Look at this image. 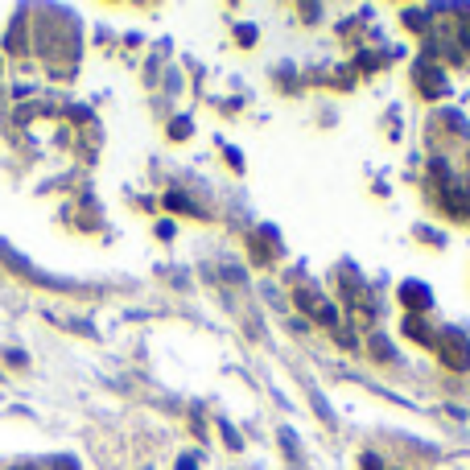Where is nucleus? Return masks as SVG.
Here are the masks:
<instances>
[{
  "mask_svg": "<svg viewBox=\"0 0 470 470\" xmlns=\"http://www.w3.org/2000/svg\"><path fill=\"white\" fill-rule=\"evenodd\" d=\"M400 301H405L409 310H429V306H434V297H429V289H425L421 281H405V285H400Z\"/></svg>",
  "mask_w": 470,
  "mask_h": 470,
  "instance_id": "f03ea898",
  "label": "nucleus"
},
{
  "mask_svg": "<svg viewBox=\"0 0 470 470\" xmlns=\"http://www.w3.org/2000/svg\"><path fill=\"white\" fill-rule=\"evenodd\" d=\"M310 400H314V405H318V413H322V421H326V425H334V409H330V405H326V396H322V392H318V388H310Z\"/></svg>",
  "mask_w": 470,
  "mask_h": 470,
  "instance_id": "39448f33",
  "label": "nucleus"
},
{
  "mask_svg": "<svg viewBox=\"0 0 470 470\" xmlns=\"http://www.w3.org/2000/svg\"><path fill=\"white\" fill-rule=\"evenodd\" d=\"M417 78H421V91H425V95H442V91H446V74L434 70V66H425V62L417 66Z\"/></svg>",
  "mask_w": 470,
  "mask_h": 470,
  "instance_id": "7ed1b4c3",
  "label": "nucleus"
},
{
  "mask_svg": "<svg viewBox=\"0 0 470 470\" xmlns=\"http://www.w3.org/2000/svg\"><path fill=\"white\" fill-rule=\"evenodd\" d=\"M367 347H372V355H376V359H392V343H388L384 334H376Z\"/></svg>",
  "mask_w": 470,
  "mask_h": 470,
  "instance_id": "423d86ee",
  "label": "nucleus"
},
{
  "mask_svg": "<svg viewBox=\"0 0 470 470\" xmlns=\"http://www.w3.org/2000/svg\"><path fill=\"white\" fill-rule=\"evenodd\" d=\"M223 438H227V446H231V450H244V446H239V434H235L231 425H223Z\"/></svg>",
  "mask_w": 470,
  "mask_h": 470,
  "instance_id": "6e6552de",
  "label": "nucleus"
},
{
  "mask_svg": "<svg viewBox=\"0 0 470 470\" xmlns=\"http://www.w3.org/2000/svg\"><path fill=\"white\" fill-rule=\"evenodd\" d=\"M178 470H194V462H190V458H182V462H178Z\"/></svg>",
  "mask_w": 470,
  "mask_h": 470,
  "instance_id": "9d476101",
  "label": "nucleus"
},
{
  "mask_svg": "<svg viewBox=\"0 0 470 470\" xmlns=\"http://www.w3.org/2000/svg\"><path fill=\"white\" fill-rule=\"evenodd\" d=\"M405 334L417 339V343H434V334H429V326H425L421 318H405Z\"/></svg>",
  "mask_w": 470,
  "mask_h": 470,
  "instance_id": "20e7f679",
  "label": "nucleus"
},
{
  "mask_svg": "<svg viewBox=\"0 0 470 470\" xmlns=\"http://www.w3.org/2000/svg\"><path fill=\"white\" fill-rule=\"evenodd\" d=\"M434 343H438V355H442V363H446L450 372H467V367H470V343H467L462 330L446 326Z\"/></svg>",
  "mask_w": 470,
  "mask_h": 470,
  "instance_id": "f257e3e1",
  "label": "nucleus"
},
{
  "mask_svg": "<svg viewBox=\"0 0 470 470\" xmlns=\"http://www.w3.org/2000/svg\"><path fill=\"white\" fill-rule=\"evenodd\" d=\"M363 470H384V467H380V458H372V454H367V458H363Z\"/></svg>",
  "mask_w": 470,
  "mask_h": 470,
  "instance_id": "1a4fd4ad",
  "label": "nucleus"
},
{
  "mask_svg": "<svg viewBox=\"0 0 470 470\" xmlns=\"http://www.w3.org/2000/svg\"><path fill=\"white\" fill-rule=\"evenodd\" d=\"M314 314H318V322H322V326H334V322H339V310H334L330 301H322V306H318Z\"/></svg>",
  "mask_w": 470,
  "mask_h": 470,
  "instance_id": "0eeeda50",
  "label": "nucleus"
}]
</instances>
